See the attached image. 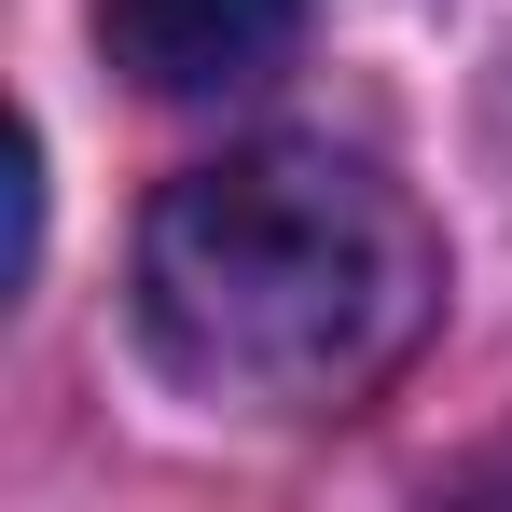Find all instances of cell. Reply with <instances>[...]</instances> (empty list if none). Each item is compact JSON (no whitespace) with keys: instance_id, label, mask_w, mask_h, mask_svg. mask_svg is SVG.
I'll return each mask as SVG.
<instances>
[{"instance_id":"obj_1","label":"cell","mask_w":512,"mask_h":512,"mask_svg":"<svg viewBox=\"0 0 512 512\" xmlns=\"http://www.w3.org/2000/svg\"><path fill=\"white\" fill-rule=\"evenodd\" d=\"M443 319V236L388 167L333 139H250L153 194L139 346L222 416H346Z\"/></svg>"},{"instance_id":"obj_3","label":"cell","mask_w":512,"mask_h":512,"mask_svg":"<svg viewBox=\"0 0 512 512\" xmlns=\"http://www.w3.org/2000/svg\"><path fill=\"white\" fill-rule=\"evenodd\" d=\"M499 485H512V471H499Z\"/></svg>"},{"instance_id":"obj_2","label":"cell","mask_w":512,"mask_h":512,"mask_svg":"<svg viewBox=\"0 0 512 512\" xmlns=\"http://www.w3.org/2000/svg\"><path fill=\"white\" fill-rule=\"evenodd\" d=\"M305 0H97V56L139 97H250L291 70Z\"/></svg>"}]
</instances>
